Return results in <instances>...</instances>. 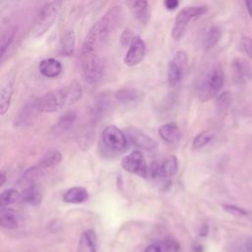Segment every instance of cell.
I'll use <instances>...</instances> for the list:
<instances>
[{
	"label": "cell",
	"instance_id": "cell-1",
	"mask_svg": "<svg viewBox=\"0 0 252 252\" xmlns=\"http://www.w3.org/2000/svg\"><path fill=\"white\" fill-rule=\"evenodd\" d=\"M121 7L110 8L89 31L83 46L81 55L99 54L109 35L117 27L121 19Z\"/></svg>",
	"mask_w": 252,
	"mask_h": 252
},
{
	"label": "cell",
	"instance_id": "cell-2",
	"mask_svg": "<svg viewBox=\"0 0 252 252\" xmlns=\"http://www.w3.org/2000/svg\"><path fill=\"white\" fill-rule=\"evenodd\" d=\"M83 94L82 87L79 83L73 82L64 87L50 91L37 98L39 112H56L63 107L74 104Z\"/></svg>",
	"mask_w": 252,
	"mask_h": 252
},
{
	"label": "cell",
	"instance_id": "cell-3",
	"mask_svg": "<svg viewBox=\"0 0 252 252\" xmlns=\"http://www.w3.org/2000/svg\"><path fill=\"white\" fill-rule=\"evenodd\" d=\"M224 83V74L220 65H214L201 76L197 83V95L201 101L215 97Z\"/></svg>",
	"mask_w": 252,
	"mask_h": 252
},
{
	"label": "cell",
	"instance_id": "cell-4",
	"mask_svg": "<svg viewBox=\"0 0 252 252\" xmlns=\"http://www.w3.org/2000/svg\"><path fill=\"white\" fill-rule=\"evenodd\" d=\"M66 1L67 0H51L41 8L31 30L32 37L38 38L50 30Z\"/></svg>",
	"mask_w": 252,
	"mask_h": 252
},
{
	"label": "cell",
	"instance_id": "cell-5",
	"mask_svg": "<svg viewBox=\"0 0 252 252\" xmlns=\"http://www.w3.org/2000/svg\"><path fill=\"white\" fill-rule=\"evenodd\" d=\"M207 10L208 8L206 6H189L181 9L175 17L171 30V37L174 40H179L184 35L189 23L195 18L204 15Z\"/></svg>",
	"mask_w": 252,
	"mask_h": 252
},
{
	"label": "cell",
	"instance_id": "cell-6",
	"mask_svg": "<svg viewBox=\"0 0 252 252\" xmlns=\"http://www.w3.org/2000/svg\"><path fill=\"white\" fill-rule=\"evenodd\" d=\"M81 67L85 81L90 85H95L103 76L105 63L99 54L81 55Z\"/></svg>",
	"mask_w": 252,
	"mask_h": 252
},
{
	"label": "cell",
	"instance_id": "cell-7",
	"mask_svg": "<svg viewBox=\"0 0 252 252\" xmlns=\"http://www.w3.org/2000/svg\"><path fill=\"white\" fill-rule=\"evenodd\" d=\"M188 59L184 51L178 50L170 59L167 67V82L171 87L181 83L185 75Z\"/></svg>",
	"mask_w": 252,
	"mask_h": 252
},
{
	"label": "cell",
	"instance_id": "cell-8",
	"mask_svg": "<svg viewBox=\"0 0 252 252\" xmlns=\"http://www.w3.org/2000/svg\"><path fill=\"white\" fill-rule=\"evenodd\" d=\"M178 169V160L175 156L170 155L160 160L154 162L149 167V174L153 179H167L173 176Z\"/></svg>",
	"mask_w": 252,
	"mask_h": 252
},
{
	"label": "cell",
	"instance_id": "cell-9",
	"mask_svg": "<svg viewBox=\"0 0 252 252\" xmlns=\"http://www.w3.org/2000/svg\"><path fill=\"white\" fill-rule=\"evenodd\" d=\"M121 166L128 172L146 178L149 174V167L145 156L140 151H133L121 160Z\"/></svg>",
	"mask_w": 252,
	"mask_h": 252
},
{
	"label": "cell",
	"instance_id": "cell-10",
	"mask_svg": "<svg viewBox=\"0 0 252 252\" xmlns=\"http://www.w3.org/2000/svg\"><path fill=\"white\" fill-rule=\"evenodd\" d=\"M102 142L108 149L116 152L124 151L127 147V137L125 133L116 126H107L104 128L102 135Z\"/></svg>",
	"mask_w": 252,
	"mask_h": 252
},
{
	"label": "cell",
	"instance_id": "cell-11",
	"mask_svg": "<svg viewBox=\"0 0 252 252\" xmlns=\"http://www.w3.org/2000/svg\"><path fill=\"white\" fill-rule=\"evenodd\" d=\"M147 53V45L140 35H134L128 50L124 56L123 62L128 67H133L140 64Z\"/></svg>",
	"mask_w": 252,
	"mask_h": 252
},
{
	"label": "cell",
	"instance_id": "cell-12",
	"mask_svg": "<svg viewBox=\"0 0 252 252\" xmlns=\"http://www.w3.org/2000/svg\"><path fill=\"white\" fill-rule=\"evenodd\" d=\"M128 137L131 142L138 148L152 152L158 148V143L149 135L137 128L128 129Z\"/></svg>",
	"mask_w": 252,
	"mask_h": 252
},
{
	"label": "cell",
	"instance_id": "cell-13",
	"mask_svg": "<svg viewBox=\"0 0 252 252\" xmlns=\"http://www.w3.org/2000/svg\"><path fill=\"white\" fill-rule=\"evenodd\" d=\"M14 77L9 75L1 84L0 89V113L4 115L10 107L13 93H14Z\"/></svg>",
	"mask_w": 252,
	"mask_h": 252
},
{
	"label": "cell",
	"instance_id": "cell-14",
	"mask_svg": "<svg viewBox=\"0 0 252 252\" xmlns=\"http://www.w3.org/2000/svg\"><path fill=\"white\" fill-rule=\"evenodd\" d=\"M132 15L141 24H146L150 19L148 0H126Z\"/></svg>",
	"mask_w": 252,
	"mask_h": 252
},
{
	"label": "cell",
	"instance_id": "cell-15",
	"mask_svg": "<svg viewBox=\"0 0 252 252\" xmlns=\"http://www.w3.org/2000/svg\"><path fill=\"white\" fill-rule=\"evenodd\" d=\"M97 235L92 228L85 230L78 242L77 252H97Z\"/></svg>",
	"mask_w": 252,
	"mask_h": 252
},
{
	"label": "cell",
	"instance_id": "cell-16",
	"mask_svg": "<svg viewBox=\"0 0 252 252\" xmlns=\"http://www.w3.org/2000/svg\"><path fill=\"white\" fill-rule=\"evenodd\" d=\"M62 64L55 58H46L39 62L38 70L46 78H56L62 73Z\"/></svg>",
	"mask_w": 252,
	"mask_h": 252
},
{
	"label": "cell",
	"instance_id": "cell-17",
	"mask_svg": "<svg viewBox=\"0 0 252 252\" xmlns=\"http://www.w3.org/2000/svg\"><path fill=\"white\" fill-rule=\"evenodd\" d=\"M115 98L124 105H136L142 99V94L133 88H123L115 93Z\"/></svg>",
	"mask_w": 252,
	"mask_h": 252
},
{
	"label": "cell",
	"instance_id": "cell-18",
	"mask_svg": "<svg viewBox=\"0 0 252 252\" xmlns=\"http://www.w3.org/2000/svg\"><path fill=\"white\" fill-rule=\"evenodd\" d=\"M60 54L63 56H71L76 49V34L74 30L69 29L65 31L60 37L59 44Z\"/></svg>",
	"mask_w": 252,
	"mask_h": 252
},
{
	"label": "cell",
	"instance_id": "cell-19",
	"mask_svg": "<svg viewBox=\"0 0 252 252\" xmlns=\"http://www.w3.org/2000/svg\"><path fill=\"white\" fill-rule=\"evenodd\" d=\"M22 194V200L23 202L29 204V205H32V206H36L38 204H40L41 200H42V191L40 189V187L38 185H36L35 183H31L29 186H27Z\"/></svg>",
	"mask_w": 252,
	"mask_h": 252
},
{
	"label": "cell",
	"instance_id": "cell-20",
	"mask_svg": "<svg viewBox=\"0 0 252 252\" xmlns=\"http://www.w3.org/2000/svg\"><path fill=\"white\" fill-rule=\"evenodd\" d=\"M20 223V216L13 209L2 207L0 211V224L4 228L14 229Z\"/></svg>",
	"mask_w": 252,
	"mask_h": 252
},
{
	"label": "cell",
	"instance_id": "cell-21",
	"mask_svg": "<svg viewBox=\"0 0 252 252\" xmlns=\"http://www.w3.org/2000/svg\"><path fill=\"white\" fill-rule=\"evenodd\" d=\"M158 135L163 141L174 143L180 138V130L175 122H167L159 126Z\"/></svg>",
	"mask_w": 252,
	"mask_h": 252
},
{
	"label": "cell",
	"instance_id": "cell-22",
	"mask_svg": "<svg viewBox=\"0 0 252 252\" xmlns=\"http://www.w3.org/2000/svg\"><path fill=\"white\" fill-rule=\"evenodd\" d=\"M89 198V192L86 188L76 186L68 189L63 195V201L70 204H81L87 201Z\"/></svg>",
	"mask_w": 252,
	"mask_h": 252
},
{
	"label": "cell",
	"instance_id": "cell-23",
	"mask_svg": "<svg viewBox=\"0 0 252 252\" xmlns=\"http://www.w3.org/2000/svg\"><path fill=\"white\" fill-rule=\"evenodd\" d=\"M39 112L37 107V99H34L31 101L30 103H27L23 109L20 111L18 117H17V125L25 126L29 123H31L35 115V113Z\"/></svg>",
	"mask_w": 252,
	"mask_h": 252
},
{
	"label": "cell",
	"instance_id": "cell-24",
	"mask_svg": "<svg viewBox=\"0 0 252 252\" xmlns=\"http://www.w3.org/2000/svg\"><path fill=\"white\" fill-rule=\"evenodd\" d=\"M232 69L235 80L245 82L251 78V69L248 63L240 58H236L232 62Z\"/></svg>",
	"mask_w": 252,
	"mask_h": 252
},
{
	"label": "cell",
	"instance_id": "cell-25",
	"mask_svg": "<svg viewBox=\"0 0 252 252\" xmlns=\"http://www.w3.org/2000/svg\"><path fill=\"white\" fill-rule=\"evenodd\" d=\"M62 159L61 153L56 149H50L41 157L38 161V165L41 168H49L57 165Z\"/></svg>",
	"mask_w": 252,
	"mask_h": 252
},
{
	"label": "cell",
	"instance_id": "cell-26",
	"mask_svg": "<svg viewBox=\"0 0 252 252\" xmlns=\"http://www.w3.org/2000/svg\"><path fill=\"white\" fill-rule=\"evenodd\" d=\"M16 35V28L15 27H9L6 30L2 32L1 34V48H0V56L1 60L3 61V58L5 56L6 51L12 44L14 38Z\"/></svg>",
	"mask_w": 252,
	"mask_h": 252
},
{
	"label": "cell",
	"instance_id": "cell-27",
	"mask_svg": "<svg viewBox=\"0 0 252 252\" xmlns=\"http://www.w3.org/2000/svg\"><path fill=\"white\" fill-rule=\"evenodd\" d=\"M221 36V31L218 26H212L207 31L204 37V46L206 48L214 47L220 40Z\"/></svg>",
	"mask_w": 252,
	"mask_h": 252
},
{
	"label": "cell",
	"instance_id": "cell-28",
	"mask_svg": "<svg viewBox=\"0 0 252 252\" xmlns=\"http://www.w3.org/2000/svg\"><path fill=\"white\" fill-rule=\"evenodd\" d=\"M22 199V194L16 189H6L0 195V206L7 207Z\"/></svg>",
	"mask_w": 252,
	"mask_h": 252
},
{
	"label": "cell",
	"instance_id": "cell-29",
	"mask_svg": "<svg viewBox=\"0 0 252 252\" xmlns=\"http://www.w3.org/2000/svg\"><path fill=\"white\" fill-rule=\"evenodd\" d=\"M214 138V133L211 130H205L199 133L193 140L192 148L193 150H198L206 145H208Z\"/></svg>",
	"mask_w": 252,
	"mask_h": 252
},
{
	"label": "cell",
	"instance_id": "cell-30",
	"mask_svg": "<svg viewBox=\"0 0 252 252\" xmlns=\"http://www.w3.org/2000/svg\"><path fill=\"white\" fill-rule=\"evenodd\" d=\"M77 118L75 111H67L63 115L60 116V118L57 121V128L61 131H67L75 122Z\"/></svg>",
	"mask_w": 252,
	"mask_h": 252
},
{
	"label": "cell",
	"instance_id": "cell-31",
	"mask_svg": "<svg viewBox=\"0 0 252 252\" xmlns=\"http://www.w3.org/2000/svg\"><path fill=\"white\" fill-rule=\"evenodd\" d=\"M42 169L39 165H35V166H32L30 168H28L24 175H23V179L27 182H30V183H34V181L39 177L41 176L42 174Z\"/></svg>",
	"mask_w": 252,
	"mask_h": 252
},
{
	"label": "cell",
	"instance_id": "cell-32",
	"mask_svg": "<svg viewBox=\"0 0 252 252\" xmlns=\"http://www.w3.org/2000/svg\"><path fill=\"white\" fill-rule=\"evenodd\" d=\"M239 47L242 52L252 58V38L248 36H242L239 41Z\"/></svg>",
	"mask_w": 252,
	"mask_h": 252
},
{
	"label": "cell",
	"instance_id": "cell-33",
	"mask_svg": "<svg viewBox=\"0 0 252 252\" xmlns=\"http://www.w3.org/2000/svg\"><path fill=\"white\" fill-rule=\"evenodd\" d=\"M162 242H163L167 252H178L179 249H180V245H179L178 241L175 238L171 237V236L165 237L162 240Z\"/></svg>",
	"mask_w": 252,
	"mask_h": 252
},
{
	"label": "cell",
	"instance_id": "cell-34",
	"mask_svg": "<svg viewBox=\"0 0 252 252\" xmlns=\"http://www.w3.org/2000/svg\"><path fill=\"white\" fill-rule=\"evenodd\" d=\"M223 209H224V211H226L227 213H229L230 215H232L234 217H247L248 216V212H246L244 209L233 206V205H223Z\"/></svg>",
	"mask_w": 252,
	"mask_h": 252
},
{
	"label": "cell",
	"instance_id": "cell-35",
	"mask_svg": "<svg viewBox=\"0 0 252 252\" xmlns=\"http://www.w3.org/2000/svg\"><path fill=\"white\" fill-rule=\"evenodd\" d=\"M230 94L225 92V93H222L221 94H220L218 96V100H217V104H218V107L220 109H225L228 105H229V102H230Z\"/></svg>",
	"mask_w": 252,
	"mask_h": 252
},
{
	"label": "cell",
	"instance_id": "cell-36",
	"mask_svg": "<svg viewBox=\"0 0 252 252\" xmlns=\"http://www.w3.org/2000/svg\"><path fill=\"white\" fill-rule=\"evenodd\" d=\"M144 252H167V251H166V248H165L163 242L158 241V242H154V243L148 245Z\"/></svg>",
	"mask_w": 252,
	"mask_h": 252
},
{
	"label": "cell",
	"instance_id": "cell-37",
	"mask_svg": "<svg viewBox=\"0 0 252 252\" xmlns=\"http://www.w3.org/2000/svg\"><path fill=\"white\" fill-rule=\"evenodd\" d=\"M163 5L166 10H175L179 5V0H163Z\"/></svg>",
	"mask_w": 252,
	"mask_h": 252
},
{
	"label": "cell",
	"instance_id": "cell-38",
	"mask_svg": "<svg viewBox=\"0 0 252 252\" xmlns=\"http://www.w3.org/2000/svg\"><path fill=\"white\" fill-rule=\"evenodd\" d=\"M192 250H193V252H203V251H204V248H203V245H202V244L196 242V243L193 244Z\"/></svg>",
	"mask_w": 252,
	"mask_h": 252
},
{
	"label": "cell",
	"instance_id": "cell-39",
	"mask_svg": "<svg viewBox=\"0 0 252 252\" xmlns=\"http://www.w3.org/2000/svg\"><path fill=\"white\" fill-rule=\"evenodd\" d=\"M208 232H209V227H208V225H207V224H203L202 227H201L200 230H199V234H200L201 236H206V235L208 234Z\"/></svg>",
	"mask_w": 252,
	"mask_h": 252
},
{
	"label": "cell",
	"instance_id": "cell-40",
	"mask_svg": "<svg viewBox=\"0 0 252 252\" xmlns=\"http://www.w3.org/2000/svg\"><path fill=\"white\" fill-rule=\"evenodd\" d=\"M244 1H245V4H246L247 11H248L250 17L252 18V0H244Z\"/></svg>",
	"mask_w": 252,
	"mask_h": 252
},
{
	"label": "cell",
	"instance_id": "cell-41",
	"mask_svg": "<svg viewBox=\"0 0 252 252\" xmlns=\"http://www.w3.org/2000/svg\"><path fill=\"white\" fill-rule=\"evenodd\" d=\"M233 252H248V248L244 244H240L238 247L234 249Z\"/></svg>",
	"mask_w": 252,
	"mask_h": 252
},
{
	"label": "cell",
	"instance_id": "cell-42",
	"mask_svg": "<svg viewBox=\"0 0 252 252\" xmlns=\"http://www.w3.org/2000/svg\"><path fill=\"white\" fill-rule=\"evenodd\" d=\"M0 179H1V181H0V186H3L4 183H5V181H6V174H5L4 171L1 172V174H0Z\"/></svg>",
	"mask_w": 252,
	"mask_h": 252
},
{
	"label": "cell",
	"instance_id": "cell-43",
	"mask_svg": "<svg viewBox=\"0 0 252 252\" xmlns=\"http://www.w3.org/2000/svg\"><path fill=\"white\" fill-rule=\"evenodd\" d=\"M31 252H32V251H31Z\"/></svg>",
	"mask_w": 252,
	"mask_h": 252
}]
</instances>
